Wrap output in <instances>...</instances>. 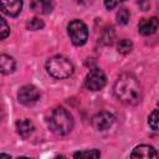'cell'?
<instances>
[{
	"instance_id": "6da1fadb",
	"label": "cell",
	"mask_w": 159,
	"mask_h": 159,
	"mask_svg": "<svg viewBox=\"0 0 159 159\" xmlns=\"http://www.w3.org/2000/svg\"><path fill=\"white\" fill-rule=\"evenodd\" d=\"M114 96L124 104L134 106L142 99V86L130 73H123L114 83Z\"/></svg>"
},
{
	"instance_id": "7a4b0ae2",
	"label": "cell",
	"mask_w": 159,
	"mask_h": 159,
	"mask_svg": "<svg viewBox=\"0 0 159 159\" xmlns=\"http://www.w3.org/2000/svg\"><path fill=\"white\" fill-rule=\"evenodd\" d=\"M50 129L57 135H66L73 128V118L63 107H57L52 111L48 119Z\"/></svg>"
},
{
	"instance_id": "3957f363",
	"label": "cell",
	"mask_w": 159,
	"mask_h": 159,
	"mask_svg": "<svg viewBox=\"0 0 159 159\" xmlns=\"http://www.w3.org/2000/svg\"><path fill=\"white\" fill-rule=\"evenodd\" d=\"M46 70L50 73V76H52L53 78L63 80V78H68L70 76H72L75 67H73V63L67 57L57 55L47 60Z\"/></svg>"
},
{
	"instance_id": "277c9868",
	"label": "cell",
	"mask_w": 159,
	"mask_h": 159,
	"mask_svg": "<svg viewBox=\"0 0 159 159\" xmlns=\"http://www.w3.org/2000/svg\"><path fill=\"white\" fill-rule=\"evenodd\" d=\"M67 32L75 46H82L88 40V29L81 20H72L67 25Z\"/></svg>"
},
{
	"instance_id": "5b68a950",
	"label": "cell",
	"mask_w": 159,
	"mask_h": 159,
	"mask_svg": "<svg viewBox=\"0 0 159 159\" xmlns=\"http://www.w3.org/2000/svg\"><path fill=\"white\" fill-rule=\"evenodd\" d=\"M84 84L89 91H101L106 84V75L99 68H92L86 76Z\"/></svg>"
},
{
	"instance_id": "8992f818",
	"label": "cell",
	"mask_w": 159,
	"mask_h": 159,
	"mask_svg": "<svg viewBox=\"0 0 159 159\" xmlns=\"http://www.w3.org/2000/svg\"><path fill=\"white\" fill-rule=\"evenodd\" d=\"M19 102L25 106H32L40 99V91L32 84H25L17 93Z\"/></svg>"
},
{
	"instance_id": "52a82bcc",
	"label": "cell",
	"mask_w": 159,
	"mask_h": 159,
	"mask_svg": "<svg viewBox=\"0 0 159 159\" xmlns=\"http://www.w3.org/2000/svg\"><path fill=\"white\" fill-rule=\"evenodd\" d=\"M114 122V117L112 113L109 112H99L97 114L93 116L92 118V127L97 130H106L108 129Z\"/></svg>"
},
{
	"instance_id": "ba28073f",
	"label": "cell",
	"mask_w": 159,
	"mask_h": 159,
	"mask_svg": "<svg viewBox=\"0 0 159 159\" xmlns=\"http://www.w3.org/2000/svg\"><path fill=\"white\" fill-rule=\"evenodd\" d=\"M158 27H159V19L158 17L142 19L139 21V25H138V32L143 36H149V35H153Z\"/></svg>"
},
{
	"instance_id": "9c48e42d",
	"label": "cell",
	"mask_w": 159,
	"mask_h": 159,
	"mask_svg": "<svg viewBox=\"0 0 159 159\" xmlns=\"http://www.w3.org/2000/svg\"><path fill=\"white\" fill-rule=\"evenodd\" d=\"M30 7L39 15H48L55 7V0H31Z\"/></svg>"
},
{
	"instance_id": "30bf717a",
	"label": "cell",
	"mask_w": 159,
	"mask_h": 159,
	"mask_svg": "<svg viewBox=\"0 0 159 159\" xmlns=\"http://www.w3.org/2000/svg\"><path fill=\"white\" fill-rule=\"evenodd\" d=\"M1 11L11 17L17 16L22 9V0H0Z\"/></svg>"
},
{
	"instance_id": "8fae6325",
	"label": "cell",
	"mask_w": 159,
	"mask_h": 159,
	"mask_svg": "<svg viewBox=\"0 0 159 159\" xmlns=\"http://www.w3.org/2000/svg\"><path fill=\"white\" fill-rule=\"evenodd\" d=\"M158 152L148 144H140L135 147L130 154V158H157Z\"/></svg>"
},
{
	"instance_id": "7c38bea8",
	"label": "cell",
	"mask_w": 159,
	"mask_h": 159,
	"mask_svg": "<svg viewBox=\"0 0 159 159\" xmlns=\"http://www.w3.org/2000/svg\"><path fill=\"white\" fill-rule=\"evenodd\" d=\"M16 129H17L19 135L25 139V138H27L32 134L35 127H34V123L30 119L25 118V119H20V120L16 122Z\"/></svg>"
},
{
	"instance_id": "4fadbf2b",
	"label": "cell",
	"mask_w": 159,
	"mask_h": 159,
	"mask_svg": "<svg viewBox=\"0 0 159 159\" xmlns=\"http://www.w3.org/2000/svg\"><path fill=\"white\" fill-rule=\"evenodd\" d=\"M15 60L11 56L7 55H1L0 57V70L2 75H9L12 73L15 70Z\"/></svg>"
},
{
	"instance_id": "5bb4252c",
	"label": "cell",
	"mask_w": 159,
	"mask_h": 159,
	"mask_svg": "<svg viewBox=\"0 0 159 159\" xmlns=\"http://www.w3.org/2000/svg\"><path fill=\"white\" fill-rule=\"evenodd\" d=\"M133 50V42L128 39H123L117 43V51L122 55H127Z\"/></svg>"
},
{
	"instance_id": "9a60e30c",
	"label": "cell",
	"mask_w": 159,
	"mask_h": 159,
	"mask_svg": "<svg viewBox=\"0 0 159 159\" xmlns=\"http://www.w3.org/2000/svg\"><path fill=\"white\" fill-rule=\"evenodd\" d=\"M148 124L153 130H159V108L154 109L148 117Z\"/></svg>"
},
{
	"instance_id": "2e32d148",
	"label": "cell",
	"mask_w": 159,
	"mask_h": 159,
	"mask_svg": "<svg viewBox=\"0 0 159 159\" xmlns=\"http://www.w3.org/2000/svg\"><path fill=\"white\" fill-rule=\"evenodd\" d=\"M75 158H99L101 153L97 149H89V150H82L73 154Z\"/></svg>"
},
{
	"instance_id": "e0dca14e",
	"label": "cell",
	"mask_w": 159,
	"mask_h": 159,
	"mask_svg": "<svg viewBox=\"0 0 159 159\" xmlns=\"http://www.w3.org/2000/svg\"><path fill=\"white\" fill-rule=\"evenodd\" d=\"M43 26H45L43 21H42L41 19H39V17H34V19H31V20L26 24V27H27V30H30V31H37V30H41Z\"/></svg>"
},
{
	"instance_id": "ac0fdd59",
	"label": "cell",
	"mask_w": 159,
	"mask_h": 159,
	"mask_svg": "<svg viewBox=\"0 0 159 159\" xmlns=\"http://www.w3.org/2000/svg\"><path fill=\"white\" fill-rule=\"evenodd\" d=\"M129 20V11L127 9H119V11L117 12V22L120 25H125Z\"/></svg>"
},
{
	"instance_id": "d6986e66",
	"label": "cell",
	"mask_w": 159,
	"mask_h": 159,
	"mask_svg": "<svg viewBox=\"0 0 159 159\" xmlns=\"http://www.w3.org/2000/svg\"><path fill=\"white\" fill-rule=\"evenodd\" d=\"M0 22H1V40H4V39H6L7 37V35L10 34V27L7 26V24H6V21H5V19L4 17H1L0 19Z\"/></svg>"
},
{
	"instance_id": "ffe728a7",
	"label": "cell",
	"mask_w": 159,
	"mask_h": 159,
	"mask_svg": "<svg viewBox=\"0 0 159 159\" xmlns=\"http://www.w3.org/2000/svg\"><path fill=\"white\" fill-rule=\"evenodd\" d=\"M123 0H104V6L108 9V10H112L114 7H117Z\"/></svg>"
},
{
	"instance_id": "44dd1931",
	"label": "cell",
	"mask_w": 159,
	"mask_h": 159,
	"mask_svg": "<svg viewBox=\"0 0 159 159\" xmlns=\"http://www.w3.org/2000/svg\"><path fill=\"white\" fill-rule=\"evenodd\" d=\"M77 4H80V5H88V4H91L92 2V0H75Z\"/></svg>"
}]
</instances>
